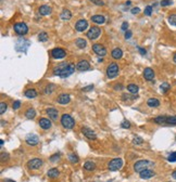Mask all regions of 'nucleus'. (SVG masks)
<instances>
[{"label": "nucleus", "mask_w": 176, "mask_h": 182, "mask_svg": "<svg viewBox=\"0 0 176 182\" xmlns=\"http://www.w3.org/2000/svg\"><path fill=\"white\" fill-rule=\"evenodd\" d=\"M75 67L76 66L73 63H65V62L60 63L53 69V74L56 76H60L62 78H65V77H68L73 74Z\"/></svg>", "instance_id": "1"}, {"label": "nucleus", "mask_w": 176, "mask_h": 182, "mask_svg": "<svg viewBox=\"0 0 176 182\" xmlns=\"http://www.w3.org/2000/svg\"><path fill=\"white\" fill-rule=\"evenodd\" d=\"M150 166H153V163L148 161V159H141V161H138L137 163H135L134 170L139 173V172H141L145 169H149Z\"/></svg>", "instance_id": "2"}, {"label": "nucleus", "mask_w": 176, "mask_h": 182, "mask_svg": "<svg viewBox=\"0 0 176 182\" xmlns=\"http://www.w3.org/2000/svg\"><path fill=\"white\" fill-rule=\"evenodd\" d=\"M61 124L65 129H72L75 126V120L68 114H63L61 117Z\"/></svg>", "instance_id": "3"}, {"label": "nucleus", "mask_w": 176, "mask_h": 182, "mask_svg": "<svg viewBox=\"0 0 176 182\" xmlns=\"http://www.w3.org/2000/svg\"><path fill=\"white\" fill-rule=\"evenodd\" d=\"M43 164H44L43 159H40V158H32V159H29L27 162V167L30 170H37V169H39L43 166Z\"/></svg>", "instance_id": "4"}, {"label": "nucleus", "mask_w": 176, "mask_h": 182, "mask_svg": "<svg viewBox=\"0 0 176 182\" xmlns=\"http://www.w3.org/2000/svg\"><path fill=\"white\" fill-rule=\"evenodd\" d=\"M14 32L20 36H24L28 33V27L27 25L23 23V22H20V23H16L14 25Z\"/></svg>", "instance_id": "5"}, {"label": "nucleus", "mask_w": 176, "mask_h": 182, "mask_svg": "<svg viewBox=\"0 0 176 182\" xmlns=\"http://www.w3.org/2000/svg\"><path fill=\"white\" fill-rule=\"evenodd\" d=\"M123 166V161L121 158H114L112 159L111 162L109 163V165H108V168H109V170H111V171H116L118 169H121Z\"/></svg>", "instance_id": "6"}, {"label": "nucleus", "mask_w": 176, "mask_h": 182, "mask_svg": "<svg viewBox=\"0 0 176 182\" xmlns=\"http://www.w3.org/2000/svg\"><path fill=\"white\" fill-rule=\"evenodd\" d=\"M118 75V65L116 63H111L107 67V76L109 78H114Z\"/></svg>", "instance_id": "7"}, {"label": "nucleus", "mask_w": 176, "mask_h": 182, "mask_svg": "<svg viewBox=\"0 0 176 182\" xmlns=\"http://www.w3.org/2000/svg\"><path fill=\"white\" fill-rule=\"evenodd\" d=\"M100 34H101L100 28H99L98 26H93V27H90V30L87 32V37L89 39L95 40L100 36Z\"/></svg>", "instance_id": "8"}, {"label": "nucleus", "mask_w": 176, "mask_h": 182, "mask_svg": "<svg viewBox=\"0 0 176 182\" xmlns=\"http://www.w3.org/2000/svg\"><path fill=\"white\" fill-rule=\"evenodd\" d=\"M93 52L97 54V55H99V56H104V55L107 54V50H106V48L100 44H93Z\"/></svg>", "instance_id": "9"}, {"label": "nucleus", "mask_w": 176, "mask_h": 182, "mask_svg": "<svg viewBox=\"0 0 176 182\" xmlns=\"http://www.w3.org/2000/svg\"><path fill=\"white\" fill-rule=\"evenodd\" d=\"M81 131H82V133H83L86 138L89 139V140H96V139H97L96 133L93 132L90 128H88V127H83V128L81 129Z\"/></svg>", "instance_id": "10"}, {"label": "nucleus", "mask_w": 176, "mask_h": 182, "mask_svg": "<svg viewBox=\"0 0 176 182\" xmlns=\"http://www.w3.org/2000/svg\"><path fill=\"white\" fill-rule=\"evenodd\" d=\"M51 55L53 56L54 59H63L66 55V52L62 48H54L51 51Z\"/></svg>", "instance_id": "11"}, {"label": "nucleus", "mask_w": 176, "mask_h": 182, "mask_svg": "<svg viewBox=\"0 0 176 182\" xmlns=\"http://www.w3.org/2000/svg\"><path fill=\"white\" fill-rule=\"evenodd\" d=\"M89 69H90V64L86 60H82L76 64V69L79 72H85V71H88Z\"/></svg>", "instance_id": "12"}, {"label": "nucleus", "mask_w": 176, "mask_h": 182, "mask_svg": "<svg viewBox=\"0 0 176 182\" xmlns=\"http://www.w3.org/2000/svg\"><path fill=\"white\" fill-rule=\"evenodd\" d=\"M26 143L28 144V145H32V146H35V145H37L39 143V138L38 136H36V134H28L27 137H26Z\"/></svg>", "instance_id": "13"}, {"label": "nucleus", "mask_w": 176, "mask_h": 182, "mask_svg": "<svg viewBox=\"0 0 176 182\" xmlns=\"http://www.w3.org/2000/svg\"><path fill=\"white\" fill-rule=\"evenodd\" d=\"M57 102L60 104H68L71 102V97H70V94H66V93H62L60 94L58 98H57Z\"/></svg>", "instance_id": "14"}, {"label": "nucleus", "mask_w": 176, "mask_h": 182, "mask_svg": "<svg viewBox=\"0 0 176 182\" xmlns=\"http://www.w3.org/2000/svg\"><path fill=\"white\" fill-rule=\"evenodd\" d=\"M88 27V22L86 20H79L75 24V30L77 32H84Z\"/></svg>", "instance_id": "15"}, {"label": "nucleus", "mask_w": 176, "mask_h": 182, "mask_svg": "<svg viewBox=\"0 0 176 182\" xmlns=\"http://www.w3.org/2000/svg\"><path fill=\"white\" fill-rule=\"evenodd\" d=\"M139 176L141 179H150V178L156 176V172L151 170V169H145L141 172H139Z\"/></svg>", "instance_id": "16"}, {"label": "nucleus", "mask_w": 176, "mask_h": 182, "mask_svg": "<svg viewBox=\"0 0 176 182\" xmlns=\"http://www.w3.org/2000/svg\"><path fill=\"white\" fill-rule=\"evenodd\" d=\"M39 126L44 130H48V129L51 128V120L48 119V118H41L39 120Z\"/></svg>", "instance_id": "17"}, {"label": "nucleus", "mask_w": 176, "mask_h": 182, "mask_svg": "<svg viewBox=\"0 0 176 182\" xmlns=\"http://www.w3.org/2000/svg\"><path fill=\"white\" fill-rule=\"evenodd\" d=\"M144 77H145V79L146 80H153V78H154V72H153V69H150V67H147V69H145V71H144Z\"/></svg>", "instance_id": "18"}, {"label": "nucleus", "mask_w": 176, "mask_h": 182, "mask_svg": "<svg viewBox=\"0 0 176 182\" xmlns=\"http://www.w3.org/2000/svg\"><path fill=\"white\" fill-rule=\"evenodd\" d=\"M47 114H48V116L50 117V119H52V120H57L59 117V112L54 107H49L47 108Z\"/></svg>", "instance_id": "19"}, {"label": "nucleus", "mask_w": 176, "mask_h": 182, "mask_svg": "<svg viewBox=\"0 0 176 182\" xmlns=\"http://www.w3.org/2000/svg\"><path fill=\"white\" fill-rule=\"evenodd\" d=\"M39 13L41 15H49L51 13V8L47 5H41V7L39 8Z\"/></svg>", "instance_id": "20"}, {"label": "nucleus", "mask_w": 176, "mask_h": 182, "mask_svg": "<svg viewBox=\"0 0 176 182\" xmlns=\"http://www.w3.org/2000/svg\"><path fill=\"white\" fill-rule=\"evenodd\" d=\"M59 175H60V171L58 170V168H51V169L47 172V176H48L49 178H51V179L58 178Z\"/></svg>", "instance_id": "21"}, {"label": "nucleus", "mask_w": 176, "mask_h": 182, "mask_svg": "<svg viewBox=\"0 0 176 182\" xmlns=\"http://www.w3.org/2000/svg\"><path fill=\"white\" fill-rule=\"evenodd\" d=\"M91 21L96 24H104L106 19L102 15H93V16H91Z\"/></svg>", "instance_id": "22"}, {"label": "nucleus", "mask_w": 176, "mask_h": 182, "mask_svg": "<svg viewBox=\"0 0 176 182\" xmlns=\"http://www.w3.org/2000/svg\"><path fill=\"white\" fill-rule=\"evenodd\" d=\"M112 58L115 60H120L121 58L123 56V51L120 48H115V49H113L112 51Z\"/></svg>", "instance_id": "23"}, {"label": "nucleus", "mask_w": 176, "mask_h": 182, "mask_svg": "<svg viewBox=\"0 0 176 182\" xmlns=\"http://www.w3.org/2000/svg\"><path fill=\"white\" fill-rule=\"evenodd\" d=\"M84 168L87 170V171H93L96 169V164L91 161H87V162L84 164Z\"/></svg>", "instance_id": "24"}, {"label": "nucleus", "mask_w": 176, "mask_h": 182, "mask_svg": "<svg viewBox=\"0 0 176 182\" xmlns=\"http://www.w3.org/2000/svg\"><path fill=\"white\" fill-rule=\"evenodd\" d=\"M147 104H148V106H150V107H158V106L160 105V101L156 98H150L147 101Z\"/></svg>", "instance_id": "25"}, {"label": "nucleus", "mask_w": 176, "mask_h": 182, "mask_svg": "<svg viewBox=\"0 0 176 182\" xmlns=\"http://www.w3.org/2000/svg\"><path fill=\"white\" fill-rule=\"evenodd\" d=\"M60 16H61V19L63 21H68V20H71V17H72V13H71V11L68 10V9H64Z\"/></svg>", "instance_id": "26"}, {"label": "nucleus", "mask_w": 176, "mask_h": 182, "mask_svg": "<svg viewBox=\"0 0 176 182\" xmlns=\"http://www.w3.org/2000/svg\"><path fill=\"white\" fill-rule=\"evenodd\" d=\"M25 97H27L29 99H34L37 97V91L35 90V89H27V90H25Z\"/></svg>", "instance_id": "27"}, {"label": "nucleus", "mask_w": 176, "mask_h": 182, "mask_svg": "<svg viewBox=\"0 0 176 182\" xmlns=\"http://www.w3.org/2000/svg\"><path fill=\"white\" fill-rule=\"evenodd\" d=\"M127 90L129 91V93L132 94H137L138 93V90H139V88H138V86L135 84H129L128 86H127Z\"/></svg>", "instance_id": "28"}, {"label": "nucleus", "mask_w": 176, "mask_h": 182, "mask_svg": "<svg viewBox=\"0 0 176 182\" xmlns=\"http://www.w3.org/2000/svg\"><path fill=\"white\" fill-rule=\"evenodd\" d=\"M25 116H26V118H28V119H33V118H35V116H36V111H35L33 107L28 108V109L26 111V113H25Z\"/></svg>", "instance_id": "29"}, {"label": "nucleus", "mask_w": 176, "mask_h": 182, "mask_svg": "<svg viewBox=\"0 0 176 182\" xmlns=\"http://www.w3.org/2000/svg\"><path fill=\"white\" fill-rule=\"evenodd\" d=\"M56 90V86L53 84H49L46 86V88L44 89L45 94H51Z\"/></svg>", "instance_id": "30"}, {"label": "nucleus", "mask_w": 176, "mask_h": 182, "mask_svg": "<svg viewBox=\"0 0 176 182\" xmlns=\"http://www.w3.org/2000/svg\"><path fill=\"white\" fill-rule=\"evenodd\" d=\"M165 125H169V126H176V115H174V116H167Z\"/></svg>", "instance_id": "31"}, {"label": "nucleus", "mask_w": 176, "mask_h": 182, "mask_svg": "<svg viewBox=\"0 0 176 182\" xmlns=\"http://www.w3.org/2000/svg\"><path fill=\"white\" fill-rule=\"evenodd\" d=\"M166 118H167V116H158L153 119V122L156 124H159V125H165Z\"/></svg>", "instance_id": "32"}, {"label": "nucleus", "mask_w": 176, "mask_h": 182, "mask_svg": "<svg viewBox=\"0 0 176 182\" xmlns=\"http://www.w3.org/2000/svg\"><path fill=\"white\" fill-rule=\"evenodd\" d=\"M75 44H76V46H77L79 49H84L86 47V40L84 39V38H78L75 41Z\"/></svg>", "instance_id": "33"}, {"label": "nucleus", "mask_w": 176, "mask_h": 182, "mask_svg": "<svg viewBox=\"0 0 176 182\" xmlns=\"http://www.w3.org/2000/svg\"><path fill=\"white\" fill-rule=\"evenodd\" d=\"M68 161L72 163V164H77L79 162V158H78L77 155H75V154H70L68 155Z\"/></svg>", "instance_id": "34"}, {"label": "nucleus", "mask_w": 176, "mask_h": 182, "mask_svg": "<svg viewBox=\"0 0 176 182\" xmlns=\"http://www.w3.org/2000/svg\"><path fill=\"white\" fill-rule=\"evenodd\" d=\"M38 40L39 41H41V42L47 41V40H48V34H47V33H45V32L40 33V34L38 35Z\"/></svg>", "instance_id": "35"}, {"label": "nucleus", "mask_w": 176, "mask_h": 182, "mask_svg": "<svg viewBox=\"0 0 176 182\" xmlns=\"http://www.w3.org/2000/svg\"><path fill=\"white\" fill-rule=\"evenodd\" d=\"M170 88H171V86L167 84V83H163V84L160 86V89H161V91L163 93H166V92L170 90Z\"/></svg>", "instance_id": "36"}, {"label": "nucleus", "mask_w": 176, "mask_h": 182, "mask_svg": "<svg viewBox=\"0 0 176 182\" xmlns=\"http://www.w3.org/2000/svg\"><path fill=\"white\" fill-rule=\"evenodd\" d=\"M169 23L171 25H173V26H176V14H172L169 16Z\"/></svg>", "instance_id": "37"}, {"label": "nucleus", "mask_w": 176, "mask_h": 182, "mask_svg": "<svg viewBox=\"0 0 176 182\" xmlns=\"http://www.w3.org/2000/svg\"><path fill=\"white\" fill-rule=\"evenodd\" d=\"M144 143V140H142V138H140V137H135L134 138V140H133V144H135V145H140V144H142Z\"/></svg>", "instance_id": "38"}, {"label": "nucleus", "mask_w": 176, "mask_h": 182, "mask_svg": "<svg viewBox=\"0 0 176 182\" xmlns=\"http://www.w3.org/2000/svg\"><path fill=\"white\" fill-rule=\"evenodd\" d=\"M122 99L124 100V101H126V100H135V99H136V94H133V95H131V94L124 93L122 95Z\"/></svg>", "instance_id": "39"}, {"label": "nucleus", "mask_w": 176, "mask_h": 182, "mask_svg": "<svg viewBox=\"0 0 176 182\" xmlns=\"http://www.w3.org/2000/svg\"><path fill=\"white\" fill-rule=\"evenodd\" d=\"M7 108H8V105L5 103V102H1L0 104V114H3L7 111Z\"/></svg>", "instance_id": "40"}, {"label": "nucleus", "mask_w": 176, "mask_h": 182, "mask_svg": "<svg viewBox=\"0 0 176 182\" xmlns=\"http://www.w3.org/2000/svg\"><path fill=\"white\" fill-rule=\"evenodd\" d=\"M152 13V7L151 5H147L146 9H145V14L147 15V16H150Z\"/></svg>", "instance_id": "41"}, {"label": "nucleus", "mask_w": 176, "mask_h": 182, "mask_svg": "<svg viewBox=\"0 0 176 182\" xmlns=\"http://www.w3.org/2000/svg\"><path fill=\"white\" fill-rule=\"evenodd\" d=\"M173 5V0H162L161 5L162 7H167V5Z\"/></svg>", "instance_id": "42"}, {"label": "nucleus", "mask_w": 176, "mask_h": 182, "mask_svg": "<svg viewBox=\"0 0 176 182\" xmlns=\"http://www.w3.org/2000/svg\"><path fill=\"white\" fill-rule=\"evenodd\" d=\"M9 159V154L5 152H1V162H7Z\"/></svg>", "instance_id": "43"}, {"label": "nucleus", "mask_w": 176, "mask_h": 182, "mask_svg": "<svg viewBox=\"0 0 176 182\" xmlns=\"http://www.w3.org/2000/svg\"><path fill=\"white\" fill-rule=\"evenodd\" d=\"M167 161H169V162H171V163L176 162V152L172 153L171 155H170V156L167 157Z\"/></svg>", "instance_id": "44"}, {"label": "nucleus", "mask_w": 176, "mask_h": 182, "mask_svg": "<svg viewBox=\"0 0 176 182\" xmlns=\"http://www.w3.org/2000/svg\"><path fill=\"white\" fill-rule=\"evenodd\" d=\"M121 126H122V128H124V129H129L131 128V123L127 122V120H124V122H122Z\"/></svg>", "instance_id": "45"}, {"label": "nucleus", "mask_w": 176, "mask_h": 182, "mask_svg": "<svg viewBox=\"0 0 176 182\" xmlns=\"http://www.w3.org/2000/svg\"><path fill=\"white\" fill-rule=\"evenodd\" d=\"M59 158H60V154H54V155H52V156H50V162L51 163H56L57 161H58Z\"/></svg>", "instance_id": "46"}, {"label": "nucleus", "mask_w": 176, "mask_h": 182, "mask_svg": "<svg viewBox=\"0 0 176 182\" xmlns=\"http://www.w3.org/2000/svg\"><path fill=\"white\" fill-rule=\"evenodd\" d=\"M93 89V85H89L87 87H84V88L82 89V91H84V92H88V91H91Z\"/></svg>", "instance_id": "47"}, {"label": "nucleus", "mask_w": 176, "mask_h": 182, "mask_svg": "<svg viewBox=\"0 0 176 182\" xmlns=\"http://www.w3.org/2000/svg\"><path fill=\"white\" fill-rule=\"evenodd\" d=\"M20 106H21V101H19V100L14 101V103H13V105H12L13 109H18V108H20Z\"/></svg>", "instance_id": "48"}, {"label": "nucleus", "mask_w": 176, "mask_h": 182, "mask_svg": "<svg viewBox=\"0 0 176 182\" xmlns=\"http://www.w3.org/2000/svg\"><path fill=\"white\" fill-rule=\"evenodd\" d=\"M89 1H91L93 3H95V5H104V2H103L102 0H89Z\"/></svg>", "instance_id": "49"}, {"label": "nucleus", "mask_w": 176, "mask_h": 182, "mask_svg": "<svg viewBox=\"0 0 176 182\" xmlns=\"http://www.w3.org/2000/svg\"><path fill=\"white\" fill-rule=\"evenodd\" d=\"M132 32L131 30H127V32H125V39H129L131 37H132Z\"/></svg>", "instance_id": "50"}, {"label": "nucleus", "mask_w": 176, "mask_h": 182, "mask_svg": "<svg viewBox=\"0 0 176 182\" xmlns=\"http://www.w3.org/2000/svg\"><path fill=\"white\" fill-rule=\"evenodd\" d=\"M121 28H122V30L126 32L127 28H128V23H127V22H124V23L122 24V27H121Z\"/></svg>", "instance_id": "51"}, {"label": "nucleus", "mask_w": 176, "mask_h": 182, "mask_svg": "<svg viewBox=\"0 0 176 182\" xmlns=\"http://www.w3.org/2000/svg\"><path fill=\"white\" fill-rule=\"evenodd\" d=\"M140 12V9L139 8H133L132 9V13L133 14H138Z\"/></svg>", "instance_id": "52"}, {"label": "nucleus", "mask_w": 176, "mask_h": 182, "mask_svg": "<svg viewBox=\"0 0 176 182\" xmlns=\"http://www.w3.org/2000/svg\"><path fill=\"white\" fill-rule=\"evenodd\" d=\"M138 50H139V52H140V54H142V55H145V54L147 53V51L145 49H142V48H140V47H139V48H138Z\"/></svg>", "instance_id": "53"}, {"label": "nucleus", "mask_w": 176, "mask_h": 182, "mask_svg": "<svg viewBox=\"0 0 176 182\" xmlns=\"http://www.w3.org/2000/svg\"><path fill=\"white\" fill-rule=\"evenodd\" d=\"M123 87H122V85H116V86H115V87H114V89H115V90H117V89H120V90H121V89H122Z\"/></svg>", "instance_id": "54"}, {"label": "nucleus", "mask_w": 176, "mask_h": 182, "mask_svg": "<svg viewBox=\"0 0 176 182\" xmlns=\"http://www.w3.org/2000/svg\"><path fill=\"white\" fill-rule=\"evenodd\" d=\"M172 177H173L176 180V170H175V171H173V173H172Z\"/></svg>", "instance_id": "55"}, {"label": "nucleus", "mask_w": 176, "mask_h": 182, "mask_svg": "<svg viewBox=\"0 0 176 182\" xmlns=\"http://www.w3.org/2000/svg\"><path fill=\"white\" fill-rule=\"evenodd\" d=\"M173 61H174V62L176 63V52L174 53V55H173Z\"/></svg>", "instance_id": "56"}, {"label": "nucleus", "mask_w": 176, "mask_h": 182, "mask_svg": "<svg viewBox=\"0 0 176 182\" xmlns=\"http://www.w3.org/2000/svg\"><path fill=\"white\" fill-rule=\"evenodd\" d=\"M131 3H132L131 1H127V2H126V5H131Z\"/></svg>", "instance_id": "57"}, {"label": "nucleus", "mask_w": 176, "mask_h": 182, "mask_svg": "<svg viewBox=\"0 0 176 182\" xmlns=\"http://www.w3.org/2000/svg\"><path fill=\"white\" fill-rule=\"evenodd\" d=\"M175 140H176V137H175Z\"/></svg>", "instance_id": "58"}]
</instances>
